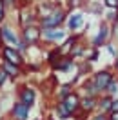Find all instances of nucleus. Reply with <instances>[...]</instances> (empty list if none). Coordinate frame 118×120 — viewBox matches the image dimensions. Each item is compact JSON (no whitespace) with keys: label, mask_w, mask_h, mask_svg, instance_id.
I'll use <instances>...</instances> for the list:
<instances>
[{"label":"nucleus","mask_w":118,"mask_h":120,"mask_svg":"<svg viewBox=\"0 0 118 120\" xmlns=\"http://www.w3.org/2000/svg\"><path fill=\"white\" fill-rule=\"evenodd\" d=\"M66 18H67V11L62 6H56V8L45 13V15L38 16V26L40 29H53V27H62L66 24Z\"/></svg>","instance_id":"1"},{"label":"nucleus","mask_w":118,"mask_h":120,"mask_svg":"<svg viewBox=\"0 0 118 120\" xmlns=\"http://www.w3.org/2000/svg\"><path fill=\"white\" fill-rule=\"evenodd\" d=\"M67 37H69V33H67V29H64V27L40 29V38H42V44H47V45L62 44V42H64Z\"/></svg>","instance_id":"2"},{"label":"nucleus","mask_w":118,"mask_h":120,"mask_svg":"<svg viewBox=\"0 0 118 120\" xmlns=\"http://www.w3.org/2000/svg\"><path fill=\"white\" fill-rule=\"evenodd\" d=\"M91 80L95 82V86L98 87V91L103 95V93L107 91V86L114 80V71H113L111 68L98 69V71H95V73L91 75Z\"/></svg>","instance_id":"3"},{"label":"nucleus","mask_w":118,"mask_h":120,"mask_svg":"<svg viewBox=\"0 0 118 120\" xmlns=\"http://www.w3.org/2000/svg\"><path fill=\"white\" fill-rule=\"evenodd\" d=\"M0 58L9 62V64L26 68V56H24L16 47H13V45H2V47H0Z\"/></svg>","instance_id":"4"},{"label":"nucleus","mask_w":118,"mask_h":120,"mask_svg":"<svg viewBox=\"0 0 118 120\" xmlns=\"http://www.w3.org/2000/svg\"><path fill=\"white\" fill-rule=\"evenodd\" d=\"M111 37H113V26L103 20V22L100 24V27H98V33H96L95 38L91 40V47H96V49L103 47V45L111 40Z\"/></svg>","instance_id":"5"},{"label":"nucleus","mask_w":118,"mask_h":120,"mask_svg":"<svg viewBox=\"0 0 118 120\" xmlns=\"http://www.w3.org/2000/svg\"><path fill=\"white\" fill-rule=\"evenodd\" d=\"M20 40H24L26 44L33 47V45L42 44V38H40V26L35 24V26H26V27H20Z\"/></svg>","instance_id":"6"},{"label":"nucleus","mask_w":118,"mask_h":120,"mask_svg":"<svg viewBox=\"0 0 118 120\" xmlns=\"http://www.w3.org/2000/svg\"><path fill=\"white\" fill-rule=\"evenodd\" d=\"M16 100L22 102L24 105H27V107H33L37 104V89L33 86H29V84L18 86V89H16Z\"/></svg>","instance_id":"7"},{"label":"nucleus","mask_w":118,"mask_h":120,"mask_svg":"<svg viewBox=\"0 0 118 120\" xmlns=\"http://www.w3.org/2000/svg\"><path fill=\"white\" fill-rule=\"evenodd\" d=\"M0 38H2V44L4 45H13V47H16V44L20 42V33H18L11 24L4 22L0 26Z\"/></svg>","instance_id":"8"},{"label":"nucleus","mask_w":118,"mask_h":120,"mask_svg":"<svg viewBox=\"0 0 118 120\" xmlns=\"http://www.w3.org/2000/svg\"><path fill=\"white\" fill-rule=\"evenodd\" d=\"M80 98H82V97H80V93L73 89L66 98H62V100H56V102H58V104L62 105V107H64V109H66L69 115H71V118H73L74 115H76V111L80 109Z\"/></svg>","instance_id":"9"},{"label":"nucleus","mask_w":118,"mask_h":120,"mask_svg":"<svg viewBox=\"0 0 118 120\" xmlns=\"http://www.w3.org/2000/svg\"><path fill=\"white\" fill-rule=\"evenodd\" d=\"M85 26V20H84V13L82 11H71L67 13V18H66V29L67 33H78Z\"/></svg>","instance_id":"10"},{"label":"nucleus","mask_w":118,"mask_h":120,"mask_svg":"<svg viewBox=\"0 0 118 120\" xmlns=\"http://www.w3.org/2000/svg\"><path fill=\"white\" fill-rule=\"evenodd\" d=\"M18 26L20 27H26V26H35L38 24V13L35 8H29V6H24L18 13Z\"/></svg>","instance_id":"11"},{"label":"nucleus","mask_w":118,"mask_h":120,"mask_svg":"<svg viewBox=\"0 0 118 120\" xmlns=\"http://www.w3.org/2000/svg\"><path fill=\"white\" fill-rule=\"evenodd\" d=\"M29 111H31V107L15 100L11 104V109H9V120H29Z\"/></svg>","instance_id":"12"},{"label":"nucleus","mask_w":118,"mask_h":120,"mask_svg":"<svg viewBox=\"0 0 118 120\" xmlns=\"http://www.w3.org/2000/svg\"><path fill=\"white\" fill-rule=\"evenodd\" d=\"M0 68L6 71V75L9 76V80H18V78H22L24 73H26V68H22V66H15V64H9V62H6V60L0 58Z\"/></svg>","instance_id":"13"},{"label":"nucleus","mask_w":118,"mask_h":120,"mask_svg":"<svg viewBox=\"0 0 118 120\" xmlns=\"http://www.w3.org/2000/svg\"><path fill=\"white\" fill-rule=\"evenodd\" d=\"M96 104H98V98H95V97L84 95V97L80 98V109L85 111L87 115H93V113L96 111Z\"/></svg>","instance_id":"14"},{"label":"nucleus","mask_w":118,"mask_h":120,"mask_svg":"<svg viewBox=\"0 0 118 120\" xmlns=\"http://www.w3.org/2000/svg\"><path fill=\"white\" fill-rule=\"evenodd\" d=\"M113 98H114V97H111V95H107V93L100 95V97H98V104H96V111H98V113H103V115H107V113L111 111Z\"/></svg>","instance_id":"15"},{"label":"nucleus","mask_w":118,"mask_h":120,"mask_svg":"<svg viewBox=\"0 0 118 120\" xmlns=\"http://www.w3.org/2000/svg\"><path fill=\"white\" fill-rule=\"evenodd\" d=\"M80 89L84 91V95H87V97H95V98H98L100 95H102V93L98 91V87L95 86V82L91 80V76H89V78H85V80L82 82Z\"/></svg>","instance_id":"16"},{"label":"nucleus","mask_w":118,"mask_h":120,"mask_svg":"<svg viewBox=\"0 0 118 120\" xmlns=\"http://www.w3.org/2000/svg\"><path fill=\"white\" fill-rule=\"evenodd\" d=\"M73 68H74V60L71 58V56L64 55V56L58 60V64H56L53 69H55V71H58V73H67V71H71Z\"/></svg>","instance_id":"17"},{"label":"nucleus","mask_w":118,"mask_h":120,"mask_svg":"<svg viewBox=\"0 0 118 120\" xmlns=\"http://www.w3.org/2000/svg\"><path fill=\"white\" fill-rule=\"evenodd\" d=\"M62 56H64V53L60 51L58 45H55L53 49H49V51H47V55H45V60H47V64H49L51 68H55V66L58 64V60L62 58Z\"/></svg>","instance_id":"18"},{"label":"nucleus","mask_w":118,"mask_h":120,"mask_svg":"<svg viewBox=\"0 0 118 120\" xmlns=\"http://www.w3.org/2000/svg\"><path fill=\"white\" fill-rule=\"evenodd\" d=\"M84 53H85V45L82 44L80 40H76L71 47H69V51H67V56H71V58H78V56H84Z\"/></svg>","instance_id":"19"},{"label":"nucleus","mask_w":118,"mask_h":120,"mask_svg":"<svg viewBox=\"0 0 118 120\" xmlns=\"http://www.w3.org/2000/svg\"><path fill=\"white\" fill-rule=\"evenodd\" d=\"M53 111H55V116H56L58 120H69V118H71V115H69V113H67L66 109H64V107H62V105L58 104V102L55 104Z\"/></svg>","instance_id":"20"},{"label":"nucleus","mask_w":118,"mask_h":120,"mask_svg":"<svg viewBox=\"0 0 118 120\" xmlns=\"http://www.w3.org/2000/svg\"><path fill=\"white\" fill-rule=\"evenodd\" d=\"M73 91V84H64V86H60L58 91H56V100H62V98H66L69 93Z\"/></svg>","instance_id":"21"},{"label":"nucleus","mask_w":118,"mask_h":120,"mask_svg":"<svg viewBox=\"0 0 118 120\" xmlns=\"http://www.w3.org/2000/svg\"><path fill=\"white\" fill-rule=\"evenodd\" d=\"M84 56H85L89 62H96V60H98V49H96V47H89V49H85Z\"/></svg>","instance_id":"22"},{"label":"nucleus","mask_w":118,"mask_h":120,"mask_svg":"<svg viewBox=\"0 0 118 120\" xmlns=\"http://www.w3.org/2000/svg\"><path fill=\"white\" fill-rule=\"evenodd\" d=\"M105 93H107V95H111V97H114V95L118 93V78H116V76H114V80L107 86V91H105Z\"/></svg>","instance_id":"23"},{"label":"nucleus","mask_w":118,"mask_h":120,"mask_svg":"<svg viewBox=\"0 0 118 120\" xmlns=\"http://www.w3.org/2000/svg\"><path fill=\"white\" fill-rule=\"evenodd\" d=\"M7 20V8L4 4V0H0V26Z\"/></svg>","instance_id":"24"},{"label":"nucleus","mask_w":118,"mask_h":120,"mask_svg":"<svg viewBox=\"0 0 118 120\" xmlns=\"http://www.w3.org/2000/svg\"><path fill=\"white\" fill-rule=\"evenodd\" d=\"M102 4L107 9H118V0H102Z\"/></svg>","instance_id":"25"},{"label":"nucleus","mask_w":118,"mask_h":120,"mask_svg":"<svg viewBox=\"0 0 118 120\" xmlns=\"http://www.w3.org/2000/svg\"><path fill=\"white\" fill-rule=\"evenodd\" d=\"M7 80H9V76L6 75V71H4V69L0 68V89L6 86V82H7Z\"/></svg>","instance_id":"26"},{"label":"nucleus","mask_w":118,"mask_h":120,"mask_svg":"<svg viewBox=\"0 0 118 120\" xmlns=\"http://www.w3.org/2000/svg\"><path fill=\"white\" fill-rule=\"evenodd\" d=\"M18 2H20V0H4V4H6L7 9H15L16 6H18Z\"/></svg>","instance_id":"27"},{"label":"nucleus","mask_w":118,"mask_h":120,"mask_svg":"<svg viewBox=\"0 0 118 120\" xmlns=\"http://www.w3.org/2000/svg\"><path fill=\"white\" fill-rule=\"evenodd\" d=\"M89 120H107V115H103V113H96V115H93Z\"/></svg>","instance_id":"28"},{"label":"nucleus","mask_w":118,"mask_h":120,"mask_svg":"<svg viewBox=\"0 0 118 120\" xmlns=\"http://www.w3.org/2000/svg\"><path fill=\"white\" fill-rule=\"evenodd\" d=\"M107 120H118V111H111V113H107Z\"/></svg>","instance_id":"29"},{"label":"nucleus","mask_w":118,"mask_h":120,"mask_svg":"<svg viewBox=\"0 0 118 120\" xmlns=\"http://www.w3.org/2000/svg\"><path fill=\"white\" fill-rule=\"evenodd\" d=\"M111 111H118V98H113V104H111ZM109 111V113H111Z\"/></svg>","instance_id":"30"},{"label":"nucleus","mask_w":118,"mask_h":120,"mask_svg":"<svg viewBox=\"0 0 118 120\" xmlns=\"http://www.w3.org/2000/svg\"><path fill=\"white\" fill-rule=\"evenodd\" d=\"M113 71H114V76H118V58H114V62H113Z\"/></svg>","instance_id":"31"},{"label":"nucleus","mask_w":118,"mask_h":120,"mask_svg":"<svg viewBox=\"0 0 118 120\" xmlns=\"http://www.w3.org/2000/svg\"><path fill=\"white\" fill-rule=\"evenodd\" d=\"M2 45H4V44H2V38H0V47H2Z\"/></svg>","instance_id":"32"},{"label":"nucleus","mask_w":118,"mask_h":120,"mask_svg":"<svg viewBox=\"0 0 118 120\" xmlns=\"http://www.w3.org/2000/svg\"><path fill=\"white\" fill-rule=\"evenodd\" d=\"M29 120H31V118H29ZM35 120H44V118H35Z\"/></svg>","instance_id":"33"},{"label":"nucleus","mask_w":118,"mask_h":120,"mask_svg":"<svg viewBox=\"0 0 118 120\" xmlns=\"http://www.w3.org/2000/svg\"><path fill=\"white\" fill-rule=\"evenodd\" d=\"M20 2H26V0H20Z\"/></svg>","instance_id":"34"},{"label":"nucleus","mask_w":118,"mask_h":120,"mask_svg":"<svg viewBox=\"0 0 118 120\" xmlns=\"http://www.w3.org/2000/svg\"><path fill=\"white\" fill-rule=\"evenodd\" d=\"M0 107H2V104H0Z\"/></svg>","instance_id":"35"}]
</instances>
